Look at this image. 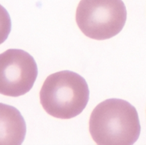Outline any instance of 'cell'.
<instances>
[{
  "label": "cell",
  "instance_id": "obj_1",
  "mask_svg": "<svg viewBox=\"0 0 146 145\" xmlns=\"http://www.w3.org/2000/svg\"><path fill=\"white\" fill-rule=\"evenodd\" d=\"M89 131L97 144H133L140 132L137 112L125 100L107 99L99 103L92 111Z\"/></svg>",
  "mask_w": 146,
  "mask_h": 145
},
{
  "label": "cell",
  "instance_id": "obj_2",
  "mask_svg": "<svg viewBox=\"0 0 146 145\" xmlns=\"http://www.w3.org/2000/svg\"><path fill=\"white\" fill-rule=\"evenodd\" d=\"M88 85L83 77L70 71L49 75L41 88L39 97L44 110L59 119H71L80 114L89 100Z\"/></svg>",
  "mask_w": 146,
  "mask_h": 145
},
{
  "label": "cell",
  "instance_id": "obj_3",
  "mask_svg": "<svg viewBox=\"0 0 146 145\" xmlns=\"http://www.w3.org/2000/svg\"><path fill=\"white\" fill-rule=\"evenodd\" d=\"M126 18V8L121 0H81L76 11V22L81 31L99 40L119 34Z\"/></svg>",
  "mask_w": 146,
  "mask_h": 145
},
{
  "label": "cell",
  "instance_id": "obj_4",
  "mask_svg": "<svg viewBox=\"0 0 146 145\" xmlns=\"http://www.w3.org/2000/svg\"><path fill=\"white\" fill-rule=\"evenodd\" d=\"M38 74L36 64L27 52L9 49L0 55V93L18 97L33 87Z\"/></svg>",
  "mask_w": 146,
  "mask_h": 145
},
{
  "label": "cell",
  "instance_id": "obj_5",
  "mask_svg": "<svg viewBox=\"0 0 146 145\" xmlns=\"http://www.w3.org/2000/svg\"><path fill=\"white\" fill-rule=\"evenodd\" d=\"M26 134V124L15 107L1 103V144H21Z\"/></svg>",
  "mask_w": 146,
  "mask_h": 145
}]
</instances>
